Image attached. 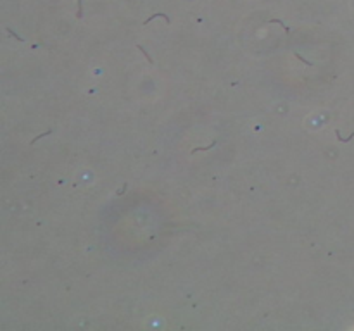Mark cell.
<instances>
[{
    "label": "cell",
    "instance_id": "cell-1",
    "mask_svg": "<svg viewBox=\"0 0 354 331\" xmlns=\"http://www.w3.org/2000/svg\"><path fill=\"white\" fill-rule=\"evenodd\" d=\"M214 145H216V140L212 141L211 145H207V147H197V148H193L192 152H207V150H209V148H212V147H214Z\"/></svg>",
    "mask_w": 354,
    "mask_h": 331
},
{
    "label": "cell",
    "instance_id": "cell-3",
    "mask_svg": "<svg viewBox=\"0 0 354 331\" xmlns=\"http://www.w3.org/2000/svg\"><path fill=\"white\" fill-rule=\"evenodd\" d=\"M294 55H295V57H297V59H299V60H302L304 64H306V66H313V62H309V60H306V59H304V57H302V55H301V54H297V52H295V54H294Z\"/></svg>",
    "mask_w": 354,
    "mask_h": 331
},
{
    "label": "cell",
    "instance_id": "cell-4",
    "mask_svg": "<svg viewBox=\"0 0 354 331\" xmlns=\"http://www.w3.org/2000/svg\"><path fill=\"white\" fill-rule=\"evenodd\" d=\"M47 135H52V130L45 131V133H43V135H40V136H36V138H33V140H31V145H33V143H35V141H36V140H40V138H43V136H47Z\"/></svg>",
    "mask_w": 354,
    "mask_h": 331
},
{
    "label": "cell",
    "instance_id": "cell-2",
    "mask_svg": "<svg viewBox=\"0 0 354 331\" xmlns=\"http://www.w3.org/2000/svg\"><path fill=\"white\" fill-rule=\"evenodd\" d=\"M137 49H138V50H140L142 54H143V55H145V59L149 60V62H150V64H154V59H152L150 55H149V54H147V52H145V49H143V47H142V45H138V47H137Z\"/></svg>",
    "mask_w": 354,
    "mask_h": 331
},
{
    "label": "cell",
    "instance_id": "cell-5",
    "mask_svg": "<svg viewBox=\"0 0 354 331\" xmlns=\"http://www.w3.org/2000/svg\"><path fill=\"white\" fill-rule=\"evenodd\" d=\"M9 33H10V35H12V36H14V38H17V40H19V41H24V40H23V38H21V36H17V35H16V33H14V31L10 30V28H9Z\"/></svg>",
    "mask_w": 354,
    "mask_h": 331
}]
</instances>
